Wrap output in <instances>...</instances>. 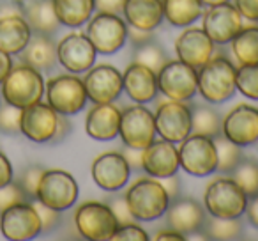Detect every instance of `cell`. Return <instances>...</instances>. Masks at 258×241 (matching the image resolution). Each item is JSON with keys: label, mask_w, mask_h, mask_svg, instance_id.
<instances>
[{"label": "cell", "mask_w": 258, "mask_h": 241, "mask_svg": "<svg viewBox=\"0 0 258 241\" xmlns=\"http://www.w3.org/2000/svg\"><path fill=\"white\" fill-rule=\"evenodd\" d=\"M233 6L244 20L258 22V0H233Z\"/></svg>", "instance_id": "obj_44"}, {"label": "cell", "mask_w": 258, "mask_h": 241, "mask_svg": "<svg viewBox=\"0 0 258 241\" xmlns=\"http://www.w3.org/2000/svg\"><path fill=\"white\" fill-rule=\"evenodd\" d=\"M179 169V149L175 148L173 142L159 138L144 149L142 170H145L147 176L156 177V179H165V177L177 174Z\"/></svg>", "instance_id": "obj_21"}, {"label": "cell", "mask_w": 258, "mask_h": 241, "mask_svg": "<svg viewBox=\"0 0 258 241\" xmlns=\"http://www.w3.org/2000/svg\"><path fill=\"white\" fill-rule=\"evenodd\" d=\"M127 39L131 41V44L135 46H140V44L147 43V41L154 39V32L152 30H144V29H137V27L127 25Z\"/></svg>", "instance_id": "obj_45"}, {"label": "cell", "mask_w": 258, "mask_h": 241, "mask_svg": "<svg viewBox=\"0 0 258 241\" xmlns=\"http://www.w3.org/2000/svg\"><path fill=\"white\" fill-rule=\"evenodd\" d=\"M13 176H15V172H13L11 162H9L8 156H6L4 153H0V186L11 183Z\"/></svg>", "instance_id": "obj_49"}, {"label": "cell", "mask_w": 258, "mask_h": 241, "mask_svg": "<svg viewBox=\"0 0 258 241\" xmlns=\"http://www.w3.org/2000/svg\"><path fill=\"white\" fill-rule=\"evenodd\" d=\"M159 92L168 100L189 101L198 92V73L197 68L182 61H170L158 73Z\"/></svg>", "instance_id": "obj_11"}, {"label": "cell", "mask_w": 258, "mask_h": 241, "mask_svg": "<svg viewBox=\"0 0 258 241\" xmlns=\"http://www.w3.org/2000/svg\"><path fill=\"white\" fill-rule=\"evenodd\" d=\"M120 114L122 110H118V107L113 103H94V107L87 112V135L99 142L117 138L118 126H120Z\"/></svg>", "instance_id": "obj_24"}, {"label": "cell", "mask_w": 258, "mask_h": 241, "mask_svg": "<svg viewBox=\"0 0 258 241\" xmlns=\"http://www.w3.org/2000/svg\"><path fill=\"white\" fill-rule=\"evenodd\" d=\"M133 62L147 66V68H151L152 71L158 75L163 66L168 62V57H166V52L163 50L161 44H158L152 39V41H147V43L140 44V46H135Z\"/></svg>", "instance_id": "obj_36"}, {"label": "cell", "mask_w": 258, "mask_h": 241, "mask_svg": "<svg viewBox=\"0 0 258 241\" xmlns=\"http://www.w3.org/2000/svg\"><path fill=\"white\" fill-rule=\"evenodd\" d=\"M200 232L207 239H239L244 232V223L240 218H219V216L207 215Z\"/></svg>", "instance_id": "obj_32"}, {"label": "cell", "mask_w": 258, "mask_h": 241, "mask_svg": "<svg viewBox=\"0 0 258 241\" xmlns=\"http://www.w3.org/2000/svg\"><path fill=\"white\" fill-rule=\"evenodd\" d=\"M25 201H29V197H27L25 191L20 188V184L16 181H11V183L0 186V213H4L11 206Z\"/></svg>", "instance_id": "obj_40"}, {"label": "cell", "mask_w": 258, "mask_h": 241, "mask_svg": "<svg viewBox=\"0 0 258 241\" xmlns=\"http://www.w3.org/2000/svg\"><path fill=\"white\" fill-rule=\"evenodd\" d=\"M85 34L97 54L111 55L117 54L127 41V23L120 15L97 13L89 20Z\"/></svg>", "instance_id": "obj_9"}, {"label": "cell", "mask_w": 258, "mask_h": 241, "mask_svg": "<svg viewBox=\"0 0 258 241\" xmlns=\"http://www.w3.org/2000/svg\"><path fill=\"white\" fill-rule=\"evenodd\" d=\"M235 87L242 96L258 101V62L256 64H240L237 68Z\"/></svg>", "instance_id": "obj_37"}, {"label": "cell", "mask_w": 258, "mask_h": 241, "mask_svg": "<svg viewBox=\"0 0 258 241\" xmlns=\"http://www.w3.org/2000/svg\"><path fill=\"white\" fill-rule=\"evenodd\" d=\"M154 114L144 105H133L122 110L118 137L125 148L145 149L156 140Z\"/></svg>", "instance_id": "obj_10"}, {"label": "cell", "mask_w": 258, "mask_h": 241, "mask_svg": "<svg viewBox=\"0 0 258 241\" xmlns=\"http://www.w3.org/2000/svg\"><path fill=\"white\" fill-rule=\"evenodd\" d=\"M159 181H161L163 186H165L166 194L170 195V201L180 195V183H179L177 174H173V176H170V177H165V179H159Z\"/></svg>", "instance_id": "obj_52"}, {"label": "cell", "mask_w": 258, "mask_h": 241, "mask_svg": "<svg viewBox=\"0 0 258 241\" xmlns=\"http://www.w3.org/2000/svg\"><path fill=\"white\" fill-rule=\"evenodd\" d=\"M34 202V208H36L37 215L41 218V227H43V232H50V230L57 229L62 223V211H57L53 208H48L43 202H39L36 199Z\"/></svg>", "instance_id": "obj_41"}, {"label": "cell", "mask_w": 258, "mask_h": 241, "mask_svg": "<svg viewBox=\"0 0 258 241\" xmlns=\"http://www.w3.org/2000/svg\"><path fill=\"white\" fill-rule=\"evenodd\" d=\"M244 215H246L247 222H249L254 229H258V194L247 197V204H246Z\"/></svg>", "instance_id": "obj_48"}, {"label": "cell", "mask_w": 258, "mask_h": 241, "mask_svg": "<svg viewBox=\"0 0 258 241\" xmlns=\"http://www.w3.org/2000/svg\"><path fill=\"white\" fill-rule=\"evenodd\" d=\"M191 108V133L216 137L221 133V115L211 105L193 103Z\"/></svg>", "instance_id": "obj_31"}, {"label": "cell", "mask_w": 258, "mask_h": 241, "mask_svg": "<svg viewBox=\"0 0 258 241\" xmlns=\"http://www.w3.org/2000/svg\"><path fill=\"white\" fill-rule=\"evenodd\" d=\"M156 241H161V239H168V241H186L187 237L184 236L182 232H179V230L172 229V227H168V229H163V230H158V234L154 236Z\"/></svg>", "instance_id": "obj_53"}, {"label": "cell", "mask_w": 258, "mask_h": 241, "mask_svg": "<svg viewBox=\"0 0 258 241\" xmlns=\"http://www.w3.org/2000/svg\"><path fill=\"white\" fill-rule=\"evenodd\" d=\"M230 177L244 190L247 197L258 194V162L253 158H242L239 165L230 172Z\"/></svg>", "instance_id": "obj_35"}, {"label": "cell", "mask_w": 258, "mask_h": 241, "mask_svg": "<svg viewBox=\"0 0 258 241\" xmlns=\"http://www.w3.org/2000/svg\"><path fill=\"white\" fill-rule=\"evenodd\" d=\"M78 183L73 174L60 169L44 170L37 184V201L57 211L73 208L78 201Z\"/></svg>", "instance_id": "obj_8"}, {"label": "cell", "mask_w": 258, "mask_h": 241, "mask_svg": "<svg viewBox=\"0 0 258 241\" xmlns=\"http://www.w3.org/2000/svg\"><path fill=\"white\" fill-rule=\"evenodd\" d=\"M23 16H25L32 32L36 34L51 36L60 27L51 0H30L29 4L23 8Z\"/></svg>", "instance_id": "obj_28"}, {"label": "cell", "mask_w": 258, "mask_h": 241, "mask_svg": "<svg viewBox=\"0 0 258 241\" xmlns=\"http://www.w3.org/2000/svg\"><path fill=\"white\" fill-rule=\"evenodd\" d=\"M242 22L244 18L232 2L212 6L202 13V29L214 41V44H228L244 27Z\"/></svg>", "instance_id": "obj_15"}, {"label": "cell", "mask_w": 258, "mask_h": 241, "mask_svg": "<svg viewBox=\"0 0 258 241\" xmlns=\"http://www.w3.org/2000/svg\"><path fill=\"white\" fill-rule=\"evenodd\" d=\"M125 162L129 163L131 169H142V156H144V149H135V148H125L122 151Z\"/></svg>", "instance_id": "obj_51"}, {"label": "cell", "mask_w": 258, "mask_h": 241, "mask_svg": "<svg viewBox=\"0 0 258 241\" xmlns=\"http://www.w3.org/2000/svg\"><path fill=\"white\" fill-rule=\"evenodd\" d=\"M51 2L60 25L73 29L85 25L96 11L94 0H51Z\"/></svg>", "instance_id": "obj_29"}, {"label": "cell", "mask_w": 258, "mask_h": 241, "mask_svg": "<svg viewBox=\"0 0 258 241\" xmlns=\"http://www.w3.org/2000/svg\"><path fill=\"white\" fill-rule=\"evenodd\" d=\"M122 90L135 103H151L159 92L158 75L147 66L131 62L122 73Z\"/></svg>", "instance_id": "obj_23"}, {"label": "cell", "mask_w": 258, "mask_h": 241, "mask_svg": "<svg viewBox=\"0 0 258 241\" xmlns=\"http://www.w3.org/2000/svg\"><path fill=\"white\" fill-rule=\"evenodd\" d=\"M177 149H179L180 167L189 176L207 177L216 172L218 153H216V144L212 137L191 133L180 142Z\"/></svg>", "instance_id": "obj_7"}, {"label": "cell", "mask_w": 258, "mask_h": 241, "mask_svg": "<svg viewBox=\"0 0 258 241\" xmlns=\"http://www.w3.org/2000/svg\"><path fill=\"white\" fill-rule=\"evenodd\" d=\"M13 68V59L9 54H6L4 50H0V83L4 82V78L8 76V73Z\"/></svg>", "instance_id": "obj_54"}, {"label": "cell", "mask_w": 258, "mask_h": 241, "mask_svg": "<svg viewBox=\"0 0 258 241\" xmlns=\"http://www.w3.org/2000/svg\"><path fill=\"white\" fill-rule=\"evenodd\" d=\"M32 37V29L25 16H8L0 20V50L9 55H18Z\"/></svg>", "instance_id": "obj_27"}, {"label": "cell", "mask_w": 258, "mask_h": 241, "mask_svg": "<svg viewBox=\"0 0 258 241\" xmlns=\"http://www.w3.org/2000/svg\"><path fill=\"white\" fill-rule=\"evenodd\" d=\"M58 124V114L48 103L37 101L22 110V124L20 133L25 135L29 140L44 144L51 142Z\"/></svg>", "instance_id": "obj_19"}, {"label": "cell", "mask_w": 258, "mask_h": 241, "mask_svg": "<svg viewBox=\"0 0 258 241\" xmlns=\"http://www.w3.org/2000/svg\"><path fill=\"white\" fill-rule=\"evenodd\" d=\"M43 172H44L43 167L30 165V167H27V169H23L22 174L18 176V179H16V183L25 191V195L29 197L30 202L36 201V197H37V184H39Z\"/></svg>", "instance_id": "obj_38"}, {"label": "cell", "mask_w": 258, "mask_h": 241, "mask_svg": "<svg viewBox=\"0 0 258 241\" xmlns=\"http://www.w3.org/2000/svg\"><path fill=\"white\" fill-rule=\"evenodd\" d=\"M92 179L101 190L117 194L127 184L131 176V167L125 162L124 155L118 151H110L99 155L92 162Z\"/></svg>", "instance_id": "obj_17"}, {"label": "cell", "mask_w": 258, "mask_h": 241, "mask_svg": "<svg viewBox=\"0 0 258 241\" xmlns=\"http://www.w3.org/2000/svg\"><path fill=\"white\" fill-rule=\"evenodd\" d=\"M75 227L82 237L89 241H110L118 222L106 202L87 201L75 211Z\"/></svg>", "instance_id": "obj_6"}, {"label": "cell", "mask_w": 258, "mask_h": 241, "mask_svg": "<svg viewBox=\"0 0 258 241\" xmlns=\"http://www.w3.org/2000/svg\"><path fill=\"white\" fill-rule=\"evenodd\" d=\"M87 98L92 103H115L122 94V73L115 66H92L83 78Z\"/></svg>", "instance_id": "obj_18"}, {"label": "cell", "mask_w": 258, "mask_h": 241, "mask_svg": "<svg viewBox=\"0 0 258 241\" xmlns=\"http://www.w3.org/2000/svg\"><path fill=\"white\" fill-rule=\"evenodd\" d=\"M207 215V209L198 201L191 197H180V195L170 201L168 209L165 211L166 225L182 232L186 237L200 232Z\"/></svg>", "instance_id": "obj_20"}, {"label": "cell", "mask_w": 258, "mask_h": 241, "mask_svg": "<svg viewBox=\"0 0 258 241\" xmlns=\"http://www.w3.org/2000/svg\"><path fill=\"white\" fill-rule=\"evenodd\" d=\"M97 13H110V15H122L125 0H94Z\"/></svg>", "instance_id": "obj_46"}, {"label": "cell", "mask_w": 258, "mask_h": 241, "mask_svg": "<svg viewBox=\"0 0 258 241\" xmlns=\"http://www.w3.org/2000/svg\"><path fill=\"white\" fill-rule=\"evenodd\" d=\"M147 230L142 229L140 225H137L135 222L124 223V225H118L117 230L111 236V241H149Z\"/></svg>", "instance_id": "obj_42"}, {"label": "cell", "mask_w": 258, "mask_h": 241, "mask_svg": "<svg viewBox=\"0 0 258 241\" xmlns=\"http://www.w3.org/2000/svg\"><path fill=\"white\" fill-rule=\"evenodd\" d=\"M204 4L200 0H163V15L173 27H189L202 18Z\"/></svg>", "instance_id": "obj_30"}, {"label": "cell", "mask_w": 258, "mask_h": 241, "mask_svg": "<svg viewBox=\"0 0 258 241\" xmlns=\"http://www.w3.org/2000/svg\"><path fill=\"white\" fill-rule=\"evenodd\" d=\"M232 54L239 64L258 62V27H242L232 41Z\"/></svg>", "instance_id": "obj_33"}, {"label": "cell", "mask_w": 258, "mask_h": 241, "mask_svg": "<svg viewBox=\"0 0 258 241\" xmlns=\"http://www.w3.org/2000/svg\"><path fill=\"white\" fill-rule=\"evenodd\" d=\"M44 83L41 71L29 64L13 66L11 71L2 82V96L6 103H11L18 108H27L37 103L44 96Z\"/></svg>", "instance_id": "obj_3"}, {"label": "cell", "mask_w": 258, "mask_h": 241, "mask_svg": "<svg viewBox=\"0 0 258 241\" xmlns=\"http://www.w3.org/2000/svg\"><path fill=\"white\" fill-rule=\"evenodd\" d=\"M106 204L110 206V209L113 211V215H115V218H117L118 225L137 222V220L133 218V215H131V211H129L127 202H125L124 195H115V197H111L110 201L106 202Z\"/></svg>", "instance_id": "obj_43"}, {"label": "cell", "mask_w": 258, "mask_h": 241, "mask_svg": "<svg viewBox=\"0 0 258 241\" xmlns=\"http://www.w3.org/2000/svg\"><path fill=\"white\" fill-rule=\"evenodd\" d=\"M221 135L230 142L249 148L258 142V108L239 103L221 119Z\"/></svg>", "instance_id": "obj_14"}, {"label": "cell", "mask_w": 258, "mask_h": 241, "mask_svg": "<svg viewBox=\"0 0 258 241\" xmlns=\"http://www.w3.org/2000/svg\"><path fill=\"white\" fill-rule=\"evenodd\" d=\"M127 208L137 222H154L168 209L170 195L156 177H140L124 194Z\"/></svg>", "instance_id": "obj_1"}, {"label": "cell", "mask_w": 258, "mask_h": 241, "mask_svg": "<svg viewBox=\"0 0 258 241\" xmlns=\"http://www.w3.org/2000/svg\"><path fill=\"white\" fill-rule=\"evenodd\" d=\"M8 16H23V8L13 0H2L0 2V20Z\"/></svg>", "instance_id": "obj_47"}, {"label": "cell", "mask_w": 258, "mask_h": 241, "mask_svg": "<svg viewBox=\"0 0 258 241\" xmlns=\"http://www.w3.org/2000/svg\"><path fill=\"white\" fill-rule=\"evenodd\" d=\"M0 230L6 239L11 241H27L39 236L43 227L34 202H20L0 213Z\"/></svg>", "instance_id": "obj_13"}, {"label": "cell", "mask_w": 258, "mask_h": 241, "mask_svg": "<svg viewBox=\"0 0 258 241\" xmlns=\"http://www.w3.org/2000/svg\"><path fill=\"white\" fill-rule=\"evenodd\" d=\"M96 48L87 34L69 32L57 43V61L69 73H87L96 62Z\"/></svg>", "instance_id": "obj_16"}, {"label": "cell", "mask_w": 258, "mask_h": 241, "mask_svg": "<svg viewBox=\"0 0 258 241\" xmlns=\"http://www.w3.org/2000/svg\"><path fill=\"white\" fill-rule=\"evenodd\" d=\"M0 105H2V98H0Z\"/></svg>", "instance_id": "obj_56"}, {"label": "cell", "mask_w": 258, "mask_h": 241, "mask_svg": "<svg viewBox=\"0 0 258 241\" xmlns=\"http://www.w3.org/2000/svg\"><path fill=\"white\" fill-rule=\"evenodd\" d=\"M247 195L232 177H216L204 195V208L219 218H240L246 211Z\"/></svg>", "instance_id": "obj_4"}, {"label": "cell", "mask_w": 258, "mask_h": 241, "mask_svg": "<svg viewBox=\"0 0 258 241\" xmlns=\"http://www.w3.org/2000/svg\"><path fill=\"white\" fill-rule=\"evenodd\" d=\"M156 133L173 144L191 135V108L186 101H163L154 112Z\"/></svg>", "instance_id": "obj_12"}, {"label": "cell", "mask_w": 258, "mask_h": 241, "mask_svg": "<svg viewBox=\"0 0 258 241\" xmlns=\"http://www.w3.org/2000/svg\"><path fill=\"white\" fill-rule=\"evenodd\" d=\"M122 16L127 25L144 30H154L165 20L163 0H125Z\"/></svg>", "instance_id": "obj_25"}, {"label": "cell", "mask_w": 258, "mask_h": 241, "mask_svg": "<svg viewBox=\"0 0 258 241\" xmlns=\"http://www.w3.org/2000/svg\"><path fill=\"white\" fill-rule=\"evenodd\" d=\"M198 92L207 103L221 105L235 94L237 68L223 55H212L204 66L197 69Z\"/></svg>", "instance_id": "obj_2"}, {"label": "cell", "mask_w": 258, "mask_h": 241, "mask_svg": "<svg viewBox=\"0 0 258 241\" xmlns=\"http://www.w3.org/2000/svg\"><path fill=\"white\" fill-rule=\"evenodd\" d=\"M202 4L207 6V8H212V6H219V4H225V2H232V0H200Z\"/></svg>", "instance_id": "obj_55"}, {"label": "cell", "mask_w": 258, "mask_h": 241, "mask_svg": "<svg viewBox=\"0 0 258 241\" xmlns=\"http://www.w3.org/2000/svg\"><path fill=\"white\" fill-rule=\"evenodd\" d=\"M46 103L60 115H75L87 107V90L83 80L75 73L57 75L48 80L44 87Z\"/></svg>", "instance_id": "obj_5"}, {"label": "cell", "mask_w": 258, "mask_h": 241, "mask_svg": "<svg viewBox=\"0 0 258 241\" xmlns=\"http://www.w3.org/2000/svg\"><path fill=\"white\" fill-rule=\"evenodd\" d=\"M22 110L11 103L0 105V131L8 135L20 133V124H22Z\"/></svg>", "instance_id": "obj_39"}, {"label": "cell", "mask_w": 258, "mask_h": 241, "mask_svg": "<svg viewBox=\"0 0 258 241\" xmlns=\"http://www.w3.org/2000/svg\"><path fill=\"white\" fill-rule=\"evenodd\" d=\"M23 64H29L36 68L37 71H50L57 64V43L51 36L46 34L32 32V37L29 39L27 46L20 52Z\"/></svg>", "instance_id": "obj_26"}, {"label": "cell", "mask_w": 258, "mask_h": 241, "mask_svg": "<svg viewBox=\"0 0 258 241\" xmlns=\"http://www.w3.org/2000/svg\"><path fill=\"white\" fill-rule=\"evenodd\" d=\"M69 131H71V123H69L68 115H60V114H58L57 131H55L53 138H51V144H58V142H62L66 137H68Z\"/></svg>", "instance_id": "obj_50"}, {"label": "cell", "mask_w": 258, "mask_h": 241, "mask_svg": "<svg viewBox=\"0 0 258 241\" xmlns=\"http://www.w3.org/2000/svg\"><path fill=\"white\" fill-rule=\"evenodd\" d=\"M214 144H216V153H218V165H216V172L219 174H230L239 162L244 158L242 148L233 142H230L228 138H225L221 133L216 135Z\"/></svg>", "instance_id": "obj_34"}, {"label": "cell", "mask_w": 258, "mask_h": 241, "mask_svg": "<svg viewBox=\"0 0 258 241\" xmlns=\"http://www.w3.org/2000/svg\"><path fill=\"white\" fill-rule=\"evenodd\" d=\"M214 41L205 34L204 29L197 27H184V30L175 39L177 59L197 69L214 55Z\"/></svg>", "instance_id": "obj_22"}]
</instances>
